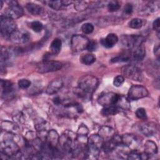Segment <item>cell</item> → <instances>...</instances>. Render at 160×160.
<instances>
[{
    "label": "cell",
    "instance_id": "cell-43",
    "mask_svg": "<svg viewBox=\"0 0 160 160\" xmlns=\"http://www.w3.org/2000/svg\"><path fill=\"white\" fill-rule=\"evenodd\" d=\"M133 11V6L131 3H127L123 9V12L125 14L129 15Z\"/></svg>",
    "mask_w": 160,
    "mask_h": 160
},
{
    "label": "cell",
    "instance_id": "cell-26",
    "mask_svg": "<svg viewBox=\"0 0 160 160\" xmlns=\"http://www.w3.org/2000/svg\"><path fill=\"white\" fill-rule=\"evenodd\" d=\"M119 109L115 105L112 106H109L104 107L102 111H101V114L103 116H113L116 114H118L119 111Z\"/></svg>",
    "mask_w": 160,
    "mask_h": 160
},
{
    "label": "cell",
    "instance_id": "cell-35",
    "mask_svg": "<svg viewBox=\"0 0 160 160\" xmlns=\"http://www.w3.org/2000/svg\"><path fill=\"white\" fill-rule=\"evenodd\" d=\"M107 8L109 12H113L118 11L121 8V5L118 1H111L107 4Z\"/></svg>",
    "mask_w": 160,
    "mask_h": 160
},
{
    "label": "cell",
    "instance_id": "cell-6",
    "mask_svg": "<svg viewBox=\"0 0 160 160\" xmlns=\"http://www.w3.org/2000/svg\"><path fill=\"white\" fill-rule=\"evenodd\" d=\"M122 74L128 79H132L136 81H141L142 80V73L138 67L128 64L126 65L122 68L121 69Z\"/></svg>",
    "mask_w": 160,
    "mask_h": 160
},
{
    "label": "cell",
    "instance_id": "cell-16",
    "mask_svg": "<svg viewBox=\"0 0 160 160\" xmlns=\"http://www.w3.org/2000/svg\"><path fill=\"white\" fill-rule=\"evenodd\" d=\"M118 40L119 39L116 34L110 33L105 38L101 39V44L106 48H111L118 42Z\"/></svg>",
    "mask_w": 160,
    "mask_h": 160
},
{
    "label": "cell",
    "instance_id": "cell-11",
    "mask_svg": "<svg viewBox=\"0 0 160 160\" xmlns=\"http://www.w3.org/2000/svg\"><path fill=\"white\" fill-rule=\"evenodd\" d=\"M119 95L114 92H106L101 95L98 99L99 104L103 107L115 105Z\"/></svg>",
    "mask_w": 160,
    "mask_h": 160
},
{
    "label": "cell",
    "instance_id": "cell-17",
    "mask_svg": "<svg viewBox=\"0 0 160 160\" xmlns=\"http://www.w3.org/2000/svg\"><path fill=\"white\" fill-rule=\"evenodd\" d=\"M13 84L8 80H1V96L3 98L9 97L13 91Z\"/></svg>",
    "mask_w": 160,
    "mask_h": 160
},
{
    "label": "cell",
    "instance_id": "cell-30",
    "mask_svg": "<svg viewBox=\"0 0 160 160\" xmlns=\"http://www.w3.org/2000/svg\"><path fill=\"white\" fill-rule=\"evenodd\" d=\"M44 2L51 8L56 11L60 10L63 7L62 1H46Z\"/></svg>",
    "mask_w": 160,
    "mask_h": 160
},
{
    "label": "cell",
    "instance_id": "cell-34",
    "mask_svg": "<svg viewBox=\"0 0 160 160\" xmlns=\"http://www.w3.org/2000/svg\"><path fill=\"white\" fill-rule=\"evenodd\" d=\"M34 127L39 133L44 132L47 131V122L44 120H38L35 124Z\"/></svg>",
    "mask_w": 160,
    "mask_h": 160
},
{
    "label": "cell",
    "instance_id": "cell-25",
    "mask_svg": "<svg viewBox=\"0 0 160 160\" xmlns=\"http://www.w3.org/2000/svg\"><path fill=\"white\" fill-rule=\"evenodd\" d=\"M115 106H117L119 109L123 110H129L131 108L129 100L128 99V98H126L124 96L121 95H119Z\"/></svg>",
    "mask_w": 160,
    "mask_h": 160
},
{
    "label": "cell",
    "instance_id": "cell-38",
    "mask_svg": "<svg viewBox=\"0 0 160 160\" xmlns=\"http://www.w3.org/2000/svg\"><path fill=\"white\" fill-rule=\"evenodd\" d=\"M127 159L131 160H139L141 159V153L138 152L137 150H131L128 154Z\"/></svg>",
    "mask_w": 160,
    "mask_h": 160
},
{
    "label": "cell",
    "instance_id": "cell-29",
    "mask_svg": "<svg viewBox=\"0 0 160 160\" xmlns=\"http://www.w3.org/2000/svg\"><path fill=\"white\" fill-rule=\"evenodd\" d=\"M131 58V53L128 51L121 53L120 55L111 59V62H126L128 61Z\"/></svg>",
    "mask_w": 160,
    "mask_h": 160
},
{
    "label": "cell",
    "instance_id": "cell-3",
    "mask_svg": "<svg viewBox=\"0 0 160 160\" xmlns=\"http://www.w3.org/2000/svg\"><path fill=\"white\" fill-rule=\"evenodd\" d=\"M1 34L4 38H9L11 34L16 31V25L14 21L11 18H7L2 14L1 16Z\"/></svg>",
    "mask_w": 160,
    "mask_h": 160
},
{
    "label": "cell",
    "instance_id": "cell-42",
    "mask_svg": "<svg viewBox=\"0 0 160 160\" xmlns=\"http://www.w3.org/2000/svg\"><path fill=\"white\" fill-rule=\"evenodd\" d=\"M124 82V78L121 75H118L114 78L113 85L116 87H120Z\"/></svg>",
    "mask_w": 160,
    "mask_h": 160
},
{
    "label": "cell",
    "instance_id": "cell-1",
    "mask_svg": "<svg viewBox=\"0 0 160 160\" xmlns=\"http://www.w3.org/2000/svg\"><path fill=\"white\" fill-rule=\"evenodd\" d=\"M99 84L98 79L93 75L87 74L82 76L78 81V86L75 89L74 93L79 96H86L92 94L96 91Z\"/></svg>",
    "mask_w": 160,
    "mask_h": 160
},
{
    "label": "cell",
    "instance_id": "cell-47",
    "mask_svg": "<svg viewBox=\"0 0 160 160\" xmlns=\"http://www.w3.org/2000/svg\"><path fill=\"white\" fill-rule=\"evenodd\" d=\"M53 102L54 104L56 105H59L61 104V99L59 97H55L54 99H53Z\"/></svg>",
    "mask_w": 160,
    "mask_h": 160
},
{
    "label": "cell",
    "instance_id": "cell-40",
    "mask_svg": "<svg viewBox=\"0 0 160 160\" xmlns=\"http://www.w3.org/2000/svg\"><path fill=\"white\" fill-rule=\"evenodd\" d=\"M18 86L19 88L25 89H28L31 84V82L27 79H21L18 81Z\"/></svg>",
    "mask_w": 160,
    "mask_h": 160
},
{
    "label": "cell",
    "instance_id": "cell-32",
    "mask_svg": "<svg viewBox=\"0 0 160 160\" xmlns=\"http://www.w3.org/2000/svg\"><path fill=\"white\" fill-rule=\"evenodd\" d=\"M129 26L132 29H139L143 24L142 19L140 18H133L129 22Z\"/></svg>",
    "mask_w": 160,
    "mask_h": 160
},
{
    "label": "cell",
    "instance_id": "cell-22",
    "mask_svg": "<svg viewBox=\"0 0 160 160\" xmlns=\"http://www.w3.org/2000/svg\"><path fill=\"white\" fill-rule=\"evenodd\" d=\"M146 56V48L144 45L141 44L136 48V49L133 52L132 58L136 61H142Z\"/></svg>",
    "mask_w": 160,
    "mask_h": 160
},
{
    "label": "cell",
    "instance_id": "cell-28",
    "mask_svg": "<svg viewBox=\"0 0 160 160\" xmlns=\"http://www.w3.org/2000/svg\"><path fill=\"white\" fill-rule=\"evenodd\" d=\"M96 57L92 54H86L82 55L81 58V62L85 65H91L96 61Z\"/></svg>",
    "mask_w": 160,
    "mask_h": 160
},
{
    "label": "cell",
    "instance_id": "cell-36",
    "mask_svg": "<svg viewBox=\"0 0 160 160\" xmlns=\"http://www.w3.org/2000/svg\"><path fill=\"white\" fill-rule=\"evenodd\" d=\"M81 30L86 34H91L94 31V26L90 22H86L82 25Z\"/></svg>",
    "mask_w": 160,
    "mask_h": 160
},
{
    "label": "cell",
    "instance_id": "cell-21",
    "mask_svg": "<svg viewBox=\"0 0 160 160\" xmlns=\"http://www.w3.org/2000/svg\"><path fill=\"white\" fill-rule=\"evenodd\" d=\"M103 142H104V139L98 134H92L88 138L87 145L92 146L101 149Z\"/></svg>",
    "mask_w": 160,
    "mask_h": 160
},
{
    "label": "cell",
    "instance_id": "cell-2",
    "mask_svg": "<svg viewBox=\"0 0 160 160\" xmlns=\"http://www.w3.org/2000/svg\"><path fill=\"white\" fill-rule=\"evenodd\" d=\"M1 154L7 158H16L22 155L20 148L17 142L12 139L8 138L1 142Z\"/></svg>",
    "mask_w": 160,
    "mask_h": 160
},
{
    "label": "cell",
    "instance_id": "cell-49",
    "mask_svg": "<svg viewBox=\"0 0 160 160\" xmlns=\"http://www.w3.org/2000/svg\"><path fill=\"white\" fill-rule=\"evenodd\" d=\"M0 2H1V9L2 8V6H3V1H1Z\"/></svg>",
    "mask_w": 160,
    "mask_h": 160
},
{
    "label": "cell",
    "instance_id": "cell-44",
    "mask_svg": "<svg viewBox=\"0 0 160 160\" xmlns=\"http://www.w3.org/2000/svg\"><path fill=\"white\" fill-rule=\"evenodd\" d=\"M97 48H98L97 43L93 40H90V41L89 42V44L88 46L87 49L89 51H94L96 50Z\"/></svg>",
    "mask_w": 160,
    "mask_h": 160
},
{
    "label": "cell",
    "instance_id": "cell-8",
    "mask_svg": "<svg viewBox=\"0 0 160 160\" xmlns=\"http://www.w3.org/2000/svg\"><path fill=\"white\" fill-rule=\"evenodd\" d=\"M144 38L139 35H123L121 37V41L124 47L127 49L136 48L142 44Z\"/></svg>",
    "mask_w": 160,
    "mask_h": 160
},
{
    "label": "cell",
    "instance_id": "cell-4",
    "mask_svg": "<svg viewBox=\"0 0 160 160\" xmlns=\"http://www.w3.org/2000/svg\"><path fill=\"white\" fill-rule=\"evenodd\" d=\"M90 40L85 36L74 34L71 38V48L73 52H79L87 49Z\"/></svg>",
    "mask_w": 160,
    "mask_h": 160
},
{
    "label": "cell",
    "instance_id": "cell-39",
    "mask_svg": "<svg viewBox=\"0 0 160 160\" xmlns=\"http://www.w3.org/2000/svg\"><path fill=\"white\" fill-rule=\"evenodd\" d=\"M136 117L141 120H146L147 119V114L145 109L143 108H138L136 111Z\"/></svg>",
    "mask_w": 160,
    "mask_h": 160
},
{
    "label": "cell",
    "instance_id": "cell-5",
    "mask_svg": "<svg viewBox=\"0 0 160 160\" xmlns=\"http://www.w3.org/2000/svg\"><path fill=\"white\" fill-rule=\"evenodd\" d=\"M62 64L57 61H43L36 66V70L39 73H47L58 71L62 68Z\"/></svg>",
    "mask_w": 160,
    "mask_h": 160
},
{
    "label": "cell",
    "instance_id": "cell-20",
    "mask_svg": "<svg viewBox=\"0 0 160 160\" xmlns=\"http://www.w3.org/2000/svg\"><path fill=\"white\" fill-rule=\"evenodd\" d=\"M1 128L8 133L15 134L19 132L18 126L12 122L9 121H4L1 122Z\"/></svg>",
    "mask_w": 160,
    "mask_h": 160
},
{
    "label": "cell",
    "instance_id": "cell-45",
    "mask_svg": "<svg viewBox=\"0 0 160 160\" xmlns=\"http://www.w3.org/2000/svg\"><path fill=\"white\" fill-rule=\"evenodd\" d=\"M152 28L154 30H155L158 34L159 32V29H160V23H159V18H158L156 19L153 23H152Z\"/></svg>",
    "mask_w": 160,
    "mask_h": 160
},
{
    "label": "cell",
    "instance_id": "cell-19",
    "mask_svg": "<svg viewBox=\"0 0 160 160\" xmlns=\"http://www.w3.org/2000/svg\"><path fill=\"white\" fill-rule=\"evenodd\" d=\"M144 148V152L148 156L149 158H150L151 156L156 155L158 151L156 144L154 141L151 140H148L145 142Z\"/></svg>",
    "mask_w": 160,
    "mask_h": 160
},
{
    "label": "cell",
    "instance_id": "cell-9",
    "mask_svg": "<svg viewBox=\"0 0 160 160\" xmlns=\"http://www.w3.org/2000/svg\"><path fill=\"white\" fill-rule=\"evenodd\" d=\"M149 92L146 88L141 85H132L128 92V99L129 100H138L147 97Z\"/></svg>",
    "mask_w": 160,
    "mask_h": 160
},
{
    "label": "cell",
    "instance_id": "cell-23",
    "mask_svg": "<svg viewBox=\"0 0 160 160\" xmlns=\"http://www.w3.org/2000/svg\"><path fill=\"white\" fill-rule=\"evenodd\" d=\"M61 48H62L61 40L59 38H55L51 42L49 47L51 53L53 55L58 54L61 50Z\"/></svg>",
    "mask_w": 160,
    "mask_h": 160
},
{
    "label": "cell",
    "instance_id": "cell-48",
    "mask_svg": "<svg viewBox=\"0 0 160 160\" xmlns=\"http://www.w3.org/2000/svg\"><path fill=\"white\" fill-rule=\"evenodd\" d=\"M74 1H69V0H64V1H62V5L63 6H68L72 3H74Z\"/></svg>",
    "mask_w": 160,
    "mask_h": 160
},
{
    "label": "cell",
    "instance_id": "cell-46",
    "mask_svg": "<svg viewBox=\"0 0 160 160\" xmlns=\"http://www.w3.org/2000/svg\"><path fill=\"white\" fill-rule=\"evenodd\" d=\"M154 53L157 57V58L159 59V45H157L156 46L154 47Z\"/></svg>",
    "mask_w": 160,
    "mask_h": 160
},
{
    "label": "cell",
    "instance_id": "cell-12",
    "mask_svg": "<svg viewBox=\"0 0 160 160\" xmlns=\"http://www.w3.org/2000/svg\"><path fill=\"white\" fill-rule=\"evenodd\" d=\"M64 82L61 78H56L53 79L48 86L46 92L48 94H55L59 92L63 87Z\"/></svg>",
    "mask_w": 160,
    "mask_h": 160
},
{
    "label": "cell",
    "instance_id": "cell-31",
    "mask_svg": "<svg viewBox=\"0 0 160 160\" xmlns=\"http://www.w3.org/2000/svg\"><path fill=\"white\" fill-rule=\"evenodd\" d=\"M9 58V52L8 50L2 46L1 49V67H2L5 64V62L8 60Z\"/></svg>",
    "mask_w": 160,
    "mask_h": 160
},
{
    "label": "cell",
    "instance_id": "cell-15",
    "mask_svg": "<svg viewBox=\"0 0 160 160\" xmlns=\"http://www.w3.org/2000/svg\"><path fill=\"white\" fill-rule=\"evenodd\" d=\"M141 132L146 136L150 137L155 135L157 132V126L154 122H147L142 124L140 128Z\"/></svg>",
    "mask_w": 160,
    "mask_h": 160
},
{
    "label": "cell",
    "instance_id": "cell-27",
    "mask_svg": "<svg viewBox=\"0 0 160 160\" xmlns=\"http://www.w3.org/2000/svg\"><path fill=\"white\" fill-rule=\"evenodd\" d=\"M159 8V1H152L149 2L146 6H145L144 8L143 9V12L144 13H151L153 12Z\"/></svg>",
    "mask_w": 160,
    "mask_h": 160
},
{
    "label": "cell",
    "instance_id": "cell-7",
    "mask_svg": "<svg viewBox=\"0 0 160 160\" xmlns=\"http://www.w3.org/2000/svg\"><path fill=\"white\" fill-rule=\"evenodd\" d=\"M9 8L5 11L3 16L11 18L12 19H18L21 17L24 14V11L22 8L20 6L16 1H8Z\"/></svg>",
    "mask_w": 160,
    "mask_h": 160
},
{
    "label": "cell",
    "instance_id": "cell-14",
    "mask_svg": "<svg viewBox=\"0 0 160 160\" xmlns=\"http://www.w3.org/2000/svg\"><path fill=\"white\" fill-rule=\"evenodd\" d=\"M59 136L56 130L51 129L48 131L45 141L51 147L57 148L59 144Z\"/></svg>",
    "mask_w": 160,
    "mask_h": 160
},
{
    "label": "cell",
    "instance_id": "cell-37",
    "mask_svg": "<svg viewBox=\"0 0 160 160\" xmlns=\"http://www.w3.org/2000/svg\"><path fill=\"white\" fill-rule=\"evenodd\" d=\"M31 28L34 32H39L43 29V24L40 21H34L31 23Z\"/></svg>",
    "mask_w": 160,
    "mask_h": 160
},
{
    "label": "cell",
    "instance_id": "cell-41",
    "mask_svg": "<svg viewBox=\"0 0 160 160\" xmlns=\"http://www.w3.org/2000/svg\"><path fill=\"white\" fill-rule=\"evenodd\" d=\"M89 132V129L84 124H81L79 126L77 131V135L78 136H87Z\"/></svg>",
    "mask_w": 160,
    "mask_h": 160
},
{
    "label": "cell",
    "instance_id": "cell-13",
    "mask_svg": "<svg viewBox=\"0 0 160 160\" xmlns=\"http://www.w3.org/2000/svg\"><path fill=\"white\" fill-rule=\"evenodd\" d=\"M9 39L14 42L26 43L29 39V34L26 31H19L16 30L11 34Z\"/></svg>",
    "mask_w": 160,
    "mask_h": 160
},
{
    "label": "cell",
    "instance_id": "cell-18",
    "mask_svg": "<svg viewBox=\"0 0 160 160\" xmlns=\"http://www.w3.org/2000/svg\"><path fill=\"white\" fill-rule=\"evenodd\" d=\"M116 134L115 130L110 126H103L100 128L98 134L100 136L104 141L111 139Z\"/></svg>",
    "mask_w": 160,
    "mask_h": 160
},
{
    "label": "cell",
    "instance_id": "cell-10",
    "mask_svg": "<svg viewBox=\"0 0 160 160\" xmlns=\"http://www.w3.org/2000/svg\"><path fill=\"white\" fill-rule=\"evenodd\" d=\"M122 144L131 150H136L141 142L139 138L133 134L126 133L121 136Z\"/></svg>",
    "mask_w": 160,
    "mask_h": 160
},
{
    "label": "cell",
    "instance_id": "cell-24",
    "mask_svg": "<svg viewBox=\"0 0 160 160\" xmlns=\"http://www.w3.org/2000/svg\"><path fill=\"white\" fill-rule=\"evenodd\" d=\"M26 8L29 13L34 16L39 15L42 11L41 6L33 2H28L26 5Z\"/></svg>",
    "mask_w": 160,
    "mask_h": 160
},
{
    "label": "cell",
    "instance_id": "cell-33",
    "mask_svg": "<svg viewBox=\"0 0 160 160\" xmlns=\"http://www.w3.org/2000/svg\"><path fill=\"white\" fill-rule=\"evenodd\" d=\"M74 7L75 8V9L78 11H85L86 9H88L89 5L88 4L85 2V1H74Z\"/></svg>",
    "mask_w": 160,
    "mask_h": 160
}]
</instances>
